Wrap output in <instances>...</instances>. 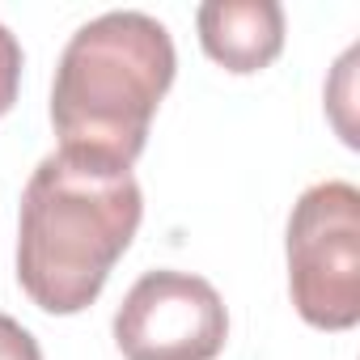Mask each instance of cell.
Segmentation results:
<instances>
[{"label": "cell", "instance_id": "8992f818", "mask_svg": "<svg viewBox=\"0 0 360 360\" xmlns=\"http://www.w3.org/2000/svg\"><path fill=\"white\" fill-rule=\"evenodd\" d=\"M18 85H22V43L13 39L9 26H0V115L18 102Z\"/></svg>", "mask_w": 360, "mask_h": 360}, {"label": "cell", "instance_id": "5b68a950", "mask_svg": "<svg viewBox=\"0 0 360 360\" xmlns=\"http://www.w3.org/2000/svg\"><path fill=\"white\" fill-rule=\"evenodd\" d=\"M195 26L204 51L225 72H259L284 51V9L276 0H208Z\"/></svg>", "mask_w": 360, "mask_h": 360}, {"label": "cell", "instance_id": "3957f363", "mask_svg": "<svg viewBox=\"0 0 360 360\" xmlns=\"http://www.w3.org/2000/svg\"><path fill=\"white\" fill-rule=\"evenodd\" d=\"M288 292L318 330L360 322V191L343 178L301 191L288 217Z\"/></svg>", "mask_w": 360, "mask_h": 360}, {"label": "cell", "instance_id": "52a82bcc", "mask_svg": "<svg viewBox=\"0 0 360 360\" xmlns=\"http://www.w3.org/2000/svg\"><path fill=\"white\" fill-rule=\"evenodd\" d=\"M0 360H43L39 339L9 314H0Z\"/></svg>", "mask_w": 360, "mask_h": 360}, {"label": "cell", "instance_id": "7a4b0ae2", "mask_svg": "<svg viewBox=\"0 0 360 360\" xmlns=\"http://www.w3.org/2000/svg\"><path fill=\"white\" fill-rule=\"evenodd\" d=\"M174 39L157 18L115 9L85 22L68 39L51 85L60 148L131 169L157 106L174 85Z\"/></svg>", "mask_w": 360, "mask_h": 360}, {"label": "cell", "instance_id": "6da1fadb", "mask_svg": "<svg viewBox=\"0 0 360 360\" xmlns=\"http://www.w3.org/2000/svg\"><path fill=\"white\" fill-rule=\"evenodd\" d=\"M144 195L127 165L85 153H47L22 191L18 284L47 314H81L131 246Z\"/></svg>", "mask_w": 360, "mask_h": 360}, {"label": "cell", "instance_id": "277c9868", "mask_svg": "<svg viewBox=\"0 0 360 360\" xmlns=\"http://www.w3.org/2000/svg\"><path fill=\"white\" fill-rule=\"evenodd\" d=\"M225 339L229 309L221 292L191 271H144L115 314L123 360H217Z\"/></svg>", "mask_w": 360, "mask_h": 360}]
</instances>
